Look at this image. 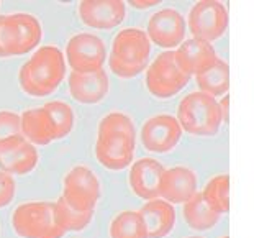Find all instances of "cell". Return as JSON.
Returning a JSON list of instances; mask_svg holds the SVG:
<instances>
[{"instance_id":"11","label":"cell","mask_w":254,"mask_h":238,"mask_svg":"<svg viewBox=\"0 0 254 238\" xmlns=\"http://www.w3.org/2000/svg\"><path fill=\"white\" fill-rule=\"evenodd\" d=\"M186 31L187 23L184 15L176 8H163L153 13L144 33L148 35L151 45L154 43L156 46L171 51L184 41Z\"/></svg>"},{"instance_id":"3","label":"cell","mask_w":254,"mask_h":238,"mask_svg":"<svg viewBox=\"0 0 254 238\" xmlns=\"http://www.w3.org/2000/svg\"><path fill=\"white\" fill-rule=\"evenodd\" d=\"M176 118L182 132L193 137H213L223 123L218 100L200 90L190 92L179 102Z\"/></svg>"},{"instance_id":"7","label":"cell","mask_w":254,"mask_h":238,"mask_svg":"<svg viewBox=\"0 0 254 238\" xmlns=\"http://www.w3.org/2000/svg\"><path fill=\"white\" fill-rule=\"evenodd\" d=\"M61 197L74 209L94 212L100 199L99 177L87 166H74L64 176Z\"/></svg>"},{"instance_id":"1","label":"cell","mask_w":254,"mask_h":238,"mask_svg":"<svg viewBox=\"0 0 254 238\" xmlns=\"http://www.w3.org/2000/svg\"><path fill=\"white\" fill-rule=\"evenodd\" d=\"M66 78V59L58 46L45 45L31 55L18 73L20 87L31 97H46L56 92Z\"/></svg>"},{"instance_id":"32","label":"cell","mask_w":254,"mask_h":238,"mask_svg":"<svg viewBox=\"0 0 254 238\" xmlns=\"http://www.w3.org/2000/svg\"><path fill=\"white\" fill-rule=\"evenodd\" d=\"M189 238H202V237H189Z\"/></svg>"},{"instance_id":"19","label":"cell","mask_w":254,"mask_h":238,"mask_svg":"<svg viewBox=\"0 0 254 238\" xmlns=\"http://www.w3.org/2000/svg\"><path fill=\"white\" fill-rule=\"evenodd\" d=\"M177 61L181 63L182 69L189 76H195L202 69L208 68L218 59L217 51L212 46V43L195 40V38H189L184 40L179 46L174 50Z\"/></svg>"},{"instance_id":"2","label":"cell","mask_w":254,"mask_h":238,"mask_svg":"<svg viewBox=\"0 0 254 238\" xmlns=\"http://www.w3.org/2000/svg\"><path fill=\"white\" fill-rule=\"evenodd\" d=\"M153 45L148 35L139 28L120 30L113 38L109 56L110 71L120 79H133L146 71Z\"/></svg>"},{"instance_id":"29","label":"cell","mask_w":254,"mask_h":238,"mask_svg":"<svg viewBox=\"0 0 254 238\" xmlns=\"http://www.w3.org/2000/svg\"><path fill=\"white\" fill-rule=\"evenodd\" d=\"M15 192H17V184H15L13 176L0 171V209L7 207L13 201Z\"/></svg>"},{"instance_id":"21","label":"cell","mask_w":254,"mask_h":238,"mask_svg":"<svg viewBox=\"0 0 254 238\" xmlns=\"http://www.w3.org/2000/svg\"><path fill=\"white\" fill-rule=\"evenodd\" d=\"M197 87L200 92L213 99L223 97L230 89V68L223 59H217L208 68L202 69L195 74Z\"/></svg>"},{"instance_id":"12","label":"cell","mask_w":254,"mask_h":238,"mask_svg":"<svg viewBox=\"0 0 254 238\" xmlns=\"http://www.w3.org/2000/svg\"><path fill=\"white\" fill-rule=\"evenodd\" d=\"M136 148V138L125 135H97V161L110 171H123L131 166Z\"/></svg>"},{"instance_id":"30","label":"cell","mask_w":254,"mask_h":238,"mask_svg":"<svg viewBox=\"0 0 254 238\" xmlns=\"http://www.w3.org/2000/svg\"><path fill=\"white\" fill-rule=\"evenodd\" d=\"M228 107H230V97L228 95H223L221 97V100H218V109H220V113H221V120H223V123L228 122Z\"/></svg>"},{"instance_id":"6","label":"cell","mask_w":254,"mask_h":238,"mask_svg":"<svg viewBox=\"0 0 254 238\" xmlns=\"http://www.w3.org/2000/svg\"><path fill=\"white\" fill-rule=\"evenodd\" d=\"M190 80L182 69L174 51H163L146 68L144 84L156 99H171L177 95Z\"/></svg>"},{"instance_id":"16","label":"cell","mask_w":254,"mask_h":238,"mask_svg":"<svg viewBox=\"0 0 254 238\" xmlns=\"http://www.w3.org/2000/svg\"><path fill=\"white\" fill-rule=\"evenodd\" d=\"M69 92L79 104L94 105L107 97L110 90L109 74L105 69L95 73H71L67 78Z\"/></svg>"},{"instance_id":"18","label":"cell","mask_w":254,"mask_h":238,"mask_svg":"<svg viewBox=\"0 0 254 238\" xmlns=\"http://www.w3.org/2000/svg\"><path fill=\"white\" fill-rule=\"evenodd\" d=\"M138 214L144 224L148 238H164L176 227L174 205H171L169 202H166L159 197L146 202L138 210Z\"/></svg>"},{"instance_id":"33","label":"cell","mask_w":254,"mask_h":238,"mask_svg":"<svg viewBox=\"0 0 254 238\" xmlns=\"http://www.w3.org/2000/svg\"><path fill=\"white\" fill-rule=\"evenodd\" d=\"M221 238H228V237H221Z\"/></svg>"},{"instance_id":"5","label":"cell","mask_w":254,"mask_h":238,"mask_svg":"<svg viewBox=\"0 0 254 238\" xmlns=\"http://www.w3.org/2000/svg\"><path fill=\"white\" fill-rule=\"evenodd\" d=\"M13 232L21 238H63L55 217V202L38 201L20 204L12 214Z\"/></svg>"},{"instance_id":"22","label":"cell","mask_w":254,"mask_h":238,"mask_svg":"<svg viewBox=\"0 0 254 238\" xmlns=\"http://www.w3.org/2000/svg\"><path fill=\"white\" fill-rule=\"evenodd\" d=\"M182 214H184L186 224L197 232L210 230L212 227L218 224V220L221 217V215H218L207 202H205V199L200 192H197L192 199H189V201L184 204Z\"/></svg>"},{"instance_id":"31","label":"cell","mask_w":254,"mask_h":238,"mask_svg":"<svg viewBox=\"0 0 254 238\" xmlns=\"http://www.w3.org/2000/svg\"><path fill=\"white\" fill-rule=\"evenodd\" d=\"M159 2L158 0H133L129 2V5L134 8H139V10H146V8H151V7H156Z\"/></svg>"},{"instance_id":"13","label":"cell","mask_w":254,"mask_h":238,"mask_svg":"<svg viewBox=\"0 0 254 238\" xmlns=\"http://www.w3.org/2000/svg\"><path fill=\"white\" fill-rule=\"evenodd\" d=\"M38 150L21 135L0 143V171L10 176H25L38 166Z\"/></svg>"},{"instance_id":"20","label":"cell","mask_w":254,"mask_h":238,"mask_svg":"<svg viewBox=\"0 0 254 238\" xmlns=\"http://www.w3.org/2000/svg\"><path fill=\"white\" fill-rule=\"evenodd\" d=\"M20 133L33 147H46L56 142L51 122L41 107L28 109L20 115Z\"/></svg>"},{"instance_id":"10","label":"cell","mask_w":254,"mask_h":238,"mask_svg":"<svg viewBox=\"0 0 254 238\" xmlns=\"http://www.w3.org/2000/svg\"><path fill=\"white\" fill-rule=\"evenodd\" d=\"M141 143L149 153H169L179 145L182 128L177 118L169 113H159L148 118L141 127Z\"/></svg>"},{"instance_id":"9","label":"cell","mask_w":254,"mask_h":238,"mask_svg":"<svg viewBox=\"0 0 254 238\" xmlns=\"http://www.w3.org/2000/svg\"><path fill=\"white\" fill-rule=\"evenodd\" d=\"M64 59L74 73L100 71L107 61L105 43L94 33H77L67 41Z\"/></svg>"},{"instance_id":"28","label":"cell","mask_w":254,"mask_h":238,"mask_svg":"<svg viewBox=\"0 0 254 238\" xmlns=\"http://www.w3.org/2000/svg\"><path fill=\"white\" fill-rule=\"evenodd\" d=\"M20 133V115L12 110H0V143Z\"/></svg>"},{"instance_id":"15","label":"cell","mask_w":254,"mask_h":238,"mask_svg":"<svg viewBox=\"0 0 254 238\" xmlns=\"http://www.w3.org/2000/svg\"><path fill=\"white\" fill-rule=\"evenodd\" d=\"M197 194V176L186 166L164 169L159 181V199L174 204H186Z\"/></svg>"},{"instance_id":"25","label":"cell","mask_w":254,"mask_h":238,"mask_svg":"<svg viewBox=\"0 0 254 238\" xmlns=\"http://www.w3.org/2000/svg\"><path fill=\"white\" fill-rule=\"evenodd\" d=\"M210 207L218 215L228 214L230 210V177L228 174H218L212 177L200 192Z\"/></svg>"},{"instance_id":"23","label":"cell","mask_w":254,"mask_h":238,"mask_svg":"<svg viewBox=\"0 0 254 238\" xmlns=\"http://www.w3.org/2000/svg\"><path fill=\"white\" fill-rule=\"evenodd\" d=\"M41 109L45 110L48 118H50L56 140H63L67 135H71L75 123V115L71 105L63 100H53L41 105Z\"/></svg>"},{"instance_id":"14","label":"cell","mask_w":254,"mask_h":238,"mask_svg":"<svg viewBox=\"0 0 254 238\" xmlns=\"http://www.w3.org/2000/svg\"><path fill=\"white\" fill-rule=\"evenodd\" d=\"M79 17L95 30H112L123 23L127 3L122 0H84L79 3Z\"/></svg>"},{"instance_id":"8","label":"cell","mask_w":254,"mask_h":238,"mask_svg":"<svg viewBox=\"0 0 254 238\" xmlns=\"http://www.w3.org/2000/svg\"><path fill=\"white\" fill-rule=\"evenodd\" d=\"M228 28V10L218 0H200L189 12V31L192 38L212 43Z\"/></svg>"},{"instance_id":"4","label":"cell","mask_w":254,"mask_h":238,"mask_svg":"<svg viewBox=\"0 0 254 238\" xmlns=\"http://www.w3.org/2000/svg\"><path fill=\"white\" fill-rule=\"evenodd\" d=\"M43 28L35 15H0V58L28 55L41 43Z\"/></svg>"},{"instance_id":"27","label":"cell","mask_w":254,"mask_h":238,"mask_svg":"<svg viewBox=\"0 0 254 238\" xmlns=\"http://www.w3.org/2000/svg\"><path fill=\"white\" fill-rule=\"evenodd\" d=\"M97 135H125V137L136 138V128L127 113L110 112L100 120Z\"/></svg>"},{"instance_id":"26","label":"cell","mask_w":254,"mask_h":238,"mask_svg":"<svg viewBox=\"0 0 254 238\" xmlns=\"http://www.w3.org/2000/svg\"><path fill=\"white\" fill-rule=\"evenodd\" d=\"M110 238H148L136 210H125L113 217L110 222Z\"/></svg>"},{"instance_id":"17","label":"cell","mask_w":254,"mask_h":238,"mask_svg":"<svg viewBox=\"0 0 254 238\" xmlns=\"http://www.w3.org/2000/svg\"><path fill=\"white\" fill-rule=\"evenodd\" d=\"M166 167L154 158H141L131 163L128 174L129 187L134 196L143 201H153L159 197V181Z\"/></svg>"},{"instance_id":"24","label":"cell","mask_w":254,"mask_h":238,"mask_svg":"<svg viewBox=\"0 0 254 238\" xmlns=\"http://www.w3.org/2000/svg\"><path fill=\"white\" fill-rule=\"evenodd\" d=\"M55 217L56 224L59 225L64 234L67 232H80L87 229L94 217V212H82L71 207L63 197H59L55 202Z\"/></svg>"}]
</instances>
